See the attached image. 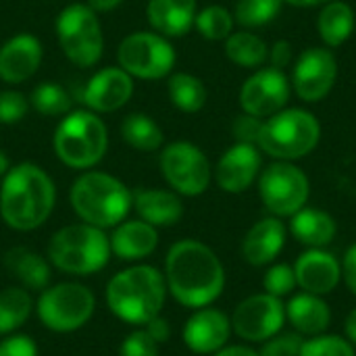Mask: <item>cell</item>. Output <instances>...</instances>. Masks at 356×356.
I'll return each instance as SVG.
<instances>
[{
    "instance_id": "6da1fadb",
    "label": "cell",
    "mask_w": 356,
    "mask_h": 356,
    "mask_svg": "<svg viewBox=\"0 0 356 356\" xmlns=\"http://www.w3.org/2000/svg\"><path fill=\"white\" fill-rule=\"evenodd\" d=\"M167 292L188 309L211 307L225 288V269L215 254L200 240L175 242L165 259Z\"/></svg>"
},
{
    "instance_id": "9a60e30c",
    "label": "cell",
    "mask_w": 356,
    "mask_h": 356,
    "mask_svg": "<svg viewBox=\"0 0 356 356\" xmlns=\"http://www.w3.org/2000/svg\"><path fill=\"white\" fill-rule=\"evenodd\" d=\"M292 94L290 77L273 67L257 69L240 88V106L242 113H248L259 119H267L277 111L286 108Z\"/></svg>"
},
{
    "instance_id": "f907efd6",
    "label": "cell",
    "mask_w": 356,
    "mask_h": 356,
    "mask_svg": "<svg viewBox=\"0 0 356 356\" xmlns=\"http://www.w3.org/2000/svg\"><path fill=\"white\" fill-rule=\"evenodd\" d=\"M8 169H10V161H8L6 152H4V150L0 148V177H4Z\"/></svg>"
},
{
    "instance_id": "ac0fdd59",
    "label": "cell",
    "mask_w": 356,
    "mask_h": 356,
    "mask_svg": "<svg viewBox=\"0 0 356 356\" xmlns=\"http://www.w3.org/2000/svg\"><path fill=\"white\" fill-rule=\"evenodd\" d=\"M232 332V319L223 311L202 307L186 321L184 344L196 355H215L227 346Z\"/></svg>"
},
{
    "instance_id": "f6af8a7d",
    "label": "cell",
    "mask_w": 356,
    "mask_h": 356,
    "mask_svg": "<svg viewBox=\"0 0 356 356\" xmlns=\"http://www.w3.org/2000/svg\"><path fill=\"white\" fill-rule=\"evenodd\" d=\"M144 330L152 336V340H154L156 344H163V342L169 340V321L163 319L161 315L154 317L152 321H148V323L144 325Z\"/></svg>"
},
{
    "instance_id": "83f0119b",
    "label": "cell",
    "mask_w": 356,
    "mask_h": 356,
    "mask_svg": "<svg viewBox=\"0 0 356 356\" xmlns=\"http://www.w3.org/2000/svg\"><path fill=\"white\" fill-rule=\"evenodd\" d=\"M356 15L344 0H332L321 6L317 17V31L327 48H340L355 33Z\"/></svg>"
},
{
    "instance_id": "e575fe53",
    "label": "cell",
    "mask_w": 356,
    "mask_h": 356,
    "mask_svg": "<svg viewBox=\"0 0 356 356\" xmlns=\"http://www.w3.org/2000/svg\"><path fill=\"white\" fill-rule=\"evenodd\" d=\"M284 0H238L234 8V19L244 29H254L271 23L280 10Z\"/></svg>"
},
{
    "instance_id": "2e32d148",
    "label": "cell",
    "mask_w": 356,
    "mask_h": 356,
    "mask_svg": "<svg viewBox=\"0 0 356 356\" xmlns=\"http://www.w3.org/2000/svg\"><path fill=\"white\" fill-rule=\"evenodd\" d=\"M134 96V77L121 67L96 71L79 92V100L92 113L106 115L123 108Z\"/></svg>"
},
{
    "instance_id": "d4e9b609",
    "label": "cell",
    "mask_w": 356,
    "mask_h": 356,
    "mask_svg": "<svg viewBox=\"0 0 356 356\" xmlns=\"http://www.w3.org/2000/svg\"><path fill=\"white\" fill-rule=\"evenodd\" d=\"M286 319L292 323V327L300 336L315 338V336H321L327 332V327L332 323V311H330L327 302L323 300V296L300 292L288 300Z\"/></svg>"
},
{
    "instance_id": "60d3db41",
    "label": "cell",
    "mask_w": 356,
    "mask_h": 356,
    "mask_svg": "<svg viewBox=\"0 0 356 356\" xmlns=\"http://www.w3.org/2000/svg\"><path fill=\"white\" fill-rule=\"evenodd\" d=\"M261 127H263V119L252 117L248 113H242L234 119L232 123V134L234 140L240 144H259V136H261Z\"/></svg>"
},
{
    "instance_id": "7c38bea8",
    "label": "cell",
    "mask_w": 356,
    "mask_h": 356,
    "mask_svg": "<svg viewBox=\"0 0 356 356\" xmlns=\"http://www.w3.org/2000/svg\"><path fill=\"white\" fill-rule=\"evenodd\" d=\"M259 194L273 217H292L307 207L311 181L307 173L290 161H275L259 175Z\"/></svg>"
},
{
    "instance_id": "4dcf8cb0",
    "label": "cell",
    "mask_w": 356,
    "mask_h": 356,
    "mask_svg": "<svg viewBox=\"0 0 356 356\" xmlns=\"http://www.w3.org/2000/svg\"><path fill=\"white\" fill-rule=\"evenodd\" d=\"M225 56L244 69H261L267 63L269 46L263 38L252 33L250 29L232 31L225 40Z\"/></svg>"
},
{
    "instance_id": "e0dca14e",
    "label": "cell",
    "mask_w": 356,
    "mask_h": 356,
    "mask_svg": "<svg viewBox=\"0 0 356 356\" xmlns=\"http://www.w3.org/2000/svg\"><path fill=\"white\" fill-rule=\"evenodd\" d=\"M261 167H263V159L259 146L234 142V146H229L221 154L213 171V177L223 192L242 194L259 179Z\"/></svg>"
},
{
    "instance_id": "d590c367",
    "label": "cell",
    "mask_w": 356,
    "mask_h": 356,
    "mask_svg": "<svg viewBox=\"0 0 356 356\" xmlns=\"http://www.w3.org/2000/svg\"><path fill=\"white\" fill-rule=\"evenodd\" d=\"M300 356H356V353L348 338L321 334L311 340H305Z\"/></svg>"
},
{
    "instance_id": "5b68a950",
    "label": "cell",
    "mask_w": 356,
    "mask_h": 356,
    "mask_svg": "<svg viewBox=\"0 0 356 356\" xmlns=\"http://www.w3.org/2000/svg\"><path fill=\"white\" fill-rule=\"evenodd\" d=\"M111 257V242L104 229L88 223H73L52 234L46 259L58 271L81 277L102 271Z\"/></svg>"
},
{
    "instance_id": "30bf717a",
    "label": "cell",
    "mask_w": 356,
    "mask_h": 356,
    "mask_svg": "<svg viewBox=\"0 0 356 356\" xmlns=\"http://www.w3.org/2000/svg\"><path fill=\"white\" fill-rule=\"evenodd\" d=\"M177 54L169 38L150 31H134L125 35L117 48L119 67L134 79H165L173 73Z\"/></svg>"
},
{
    "instance_id": "cb8c5ba5",
    "label": "cell",
    "mask_w": 356,
    "mask_h": 356,
    "mask_svg": "<svg viewBox=\"0 0 356 356\" xmlns=\"http://www.w3.org/2000/svg\"><path fill=\"white\" fill-rule=\"evenodd\" d=\"M198 0H148L146 19L150 27L165 38L186 35L196 21Z\"/></svg>"
},
{
    "instance_id": "8d00e7d4",
    "label": "cell",
    "mask_w": 356,
    "mask_h": 356,
    "mask_svg": "<svg viewBox=\"0 0 356 356\" xmlns=\"http://www.w3.org/2000/svg\"><path fill=\"white\" fill-rule=\"evenodd\" d=\"M263 286H265V292L275 296V298H284L288 294L294 292V288L298 286L296 284V273H294V267L286 265V263H277V265H271L265 273V280H263Z\"/></svg>"
},
{
    "instance_id": "5bb4252c",
    "label": "cell",
    "mask_w": 356,
    "mask_h": 356,
    "mask_svg": "<svg viewBox=\"0 0 356 356\" xmlns=\"http://www.w3.org/2000/svg\"><path fill=\"white\" fill-rule=\"evenodd\" d=\"M284 323L286 305L282 298H275L267 292L244 298L232 315L234 334L246 342H267L282 332Z\"/></svg>"
},
{
    "instance_id": "ba28073f",
    "label": "cell",
    "mask_w": 356,
    "mask_h": 356,
    "mask_svg": "<svg viewBox=\"0 0 356 356\" xmlns=\"http://www.w3.org/2000/svg\"><path fill=\"white\" fill-rule=\"evenodd\" d=\"M56 38L63 54L81 69L94 67L104 52L102 23L86 2L67 4L56 17Z\"/></svg>"
},
{
    "instance_id": "277c9868",
    "label": "cell",
    "mask_w": 356,
    "mask_h": 356,
    "mask_svg": "<svg viewBox=\"0 0 356 356\" xmlns=\"http://www.w3.org/2000/svg\"><path fill=\"white\" fill-rule=\"evenodd\" d=\"M71 209L81 223L113 229L134 209V192L115 175L106 171L88 169L71 186Z\"/></svg>"
},
{
    "instance_id": "1f68e13d",
    "label": "cell",
    "mask_w": 356,
    "mask_h": 356,
    "mask_svg": "<svg viewBox=\"0 0 356 356\" xmlns=\"http://www.w3.org/2000/svg\"><path fill=\"white\" fill-rule=\"evenodd\" d=\"M33 313L31 292L21 286H10L0 292V336H10L27 323Z\"/></svg>"
},
{
    "instance_id": "f35d334b",
    "label": "cell",
    "mask_w": 356,
    "mask_h": 356,
    "mask_svg": "<svg viewBox=\"0 0 356 356\" xmlns=\"http://www.w3.org/2000/svg\"><path fill=\"white\" fill-rule=\"evenodd\" d=\"M305 344V338L294 332V334H275L267 342H263L261 356H300Z\"/></svg>"
},
{
    "instance_id": "484cf974",
    "label": "cell",
    "mask_w": 356,
    "mask_h": 356,
    "mask_svg": "<svg viewBox=\"0 0 356 356\" xmlns=\"http://www.w3.org/2000/svg\"><path fill=\"white\" fill-rule=\"evenodd\" d=\"M50 261L31 248L15 246L4 254V269L29 292H42L50 286Z\"/></svg>"
},
{
    "instance_id": "4316f807",
    "label": "cell",
    "mask_w": 356,
    "mask_h": 356,
    "mask_svg": "<svg viewBox=\"0 0 356 356\" xmlns=\"http://www.w3.org/2000/svg\"><path fill=\"white\" fill-rule=\"evenodd\" d=\"M292 236L307 248H325L338 232L334 217L325 211L305 207L290 217Z\"/></svg>"
},
{
    "instance_id": "d6986e66",
    "label": "cell",
    "mask_w": 356,
    "mask_h": 356,
    "mask_svg": "<svg viewBox=\"0 0 356 356\" xmlns=\"http://www.w3.org/2000/svg\"><path fill=\"white\" fill-rule=\"evenodd\" d=\"M44 58L42 42L33 33H15L0 46V79L8 86L31 79Z\"/></svg>"
},
{
    "instance_id": "836d02e7",
    "label": "cell",
    "mask_w": 356,
    "mask_h": 356,
    "mask_svg": "<svg viewBox=\"0 0 356 356\" xmlns=\"http://www.w3.org/2000/svg\"><path fill=\"white\" fill-rule=\"evenodd\" d=\"M234 25H236L234 13L221 4H209L200 8L194 21V27L198 29V33L211 42H225L229 33L234 31Z\"/></svg>"
},
{
    "instance_id": "4fadbf2b",
    "label": "cell",
    "mask_w": 356,
    "mask_h": 356,
    "mask_svg": "<svg viewBox=\"0 0 356 356\" xmlns=\"http://www.w3.org/2000/svg\"><path fill=\"white\" fill-rule=\"evenodd\" d=\"M338 81V58L327 46H313L298 54L292 67V90L309 104L321 102Z\"/></svg>"
},
{
    "instance_id": "7dc6e473",
    "label": "cell",
    "mask_w": 356,
    "mask_h": 356,
    "mask_svg": "<svg viewBox=\"0 0 356 356\" xmlns=\"http://www.w3.org/2000/svg\"><path fill=\"white\" fill-rule=\"evenodd\" d=\"M213 356H261L257 350H252V348H248V346H225V348H221L219 353H215Z\"/></svg>"
},
{
    "instance_id": "8fae6325",
    "label": "cell",
    "mask_w": 356,
    "mask_h": 356,
    "mask_svg": "<svg viewBox=\"0 0 356 356\" xmlns=\"http://www.w3.org/2000/svg\"><path fill=\"white\" fill-rule=\"evenodd\" d=\"M159 169L163 179L179 196H200L213 181L209 156L192 142L177 140L161 148Z\"/></svg>"
},
{
    "instance_id": "3957f363",
    "label": "cell",
    "mask_w": 356,
    "mask_h": 356,
    "mask_svg": "<svg viewBox=\"0 0 356 356\" xmlns=\"http://www.w3.org/2000/svg\"><path fill=\"white\" fill-rule=\"evenodd\" d=\"M104 298L117 319L144 327L163 313L167 300L165 275L150 265H131L111 277Z\"/></svg>"
},
{
    "instance_id": "d6a6232c",
    "label": "cell",
    "mask_w": 356,
    "mask_h": 356,
    "mask_svg": "<svg viewBox=\"0 0 356 356\" xmlns=\"http://www.w3.org/2000/svg\"><path fill=\"white\" fill-rule=\"evenodd\" d=\"M27 98H29V106L44 117H65L67 113L73 111L71 94L67 92L65 86L56 81L38 83Z\"/></svg>"
},
{
    "instance_id": "c3c4849f",
    "label": "cell",
    "mask_w": 356,
    "mask_h": 356,
    "mask_svg": "<svg viewBox=\"0 0 356 356\" xmlns=\"http://www.w3.org/2000/svg\"><path fill=\"white\" fill-rule=\"evenodd\" d=\"M346 338H348V342L356 346V309L355 311H350L348 313V317H346Z\"/></svg>"
},
{
    "instance_id": "ee69618b",
    "label": "cell",
    "mask_w": 356,
    "mask_h": 356,
    "mask_svg": "<svg viewBox=\"0 0 356 356\" xmlns=\"http://www.w3.org/2000/svg\"><path fill=\"white\" fill-rule=\"evenodd\" d=\"M342 277L348 286V290L356 296V244H353L342 261Z\"/></svg>"
},
{
    "instance_id": "f1b7e54d",
    "label": "cell",
    "mask_w": 356,
    "mask_h": 356,
    "mask_svg": "<svg viewBox=\"0 0 356 356\" xmlns=\"http://www.w3.org/2000/svg\"><path fill=\"white\" fill-rule=\"evenodd\" d=\"M121 138L138 152H154L165 146V134L161 125L146 113H129L121 121Z\"/></svg>"
},
{
    "instance_id": "ab89813d",
    "label": "cell",
    "mask_w": 356,
    "mask_h": 356,
    "mask_svg": "<svg viewBox=\"0 0 356 356\" xmlns=\"http://www.w3.org/2000/svg\"><path fill=\"white\" fill-rule=\"evenodd\" d=\"M119 356H159V344L144 327H140L127 334L119 348Z\"/></svg>"
},
{
    "instance_id": "52a82bcc",
    "label": "cell",
    "mask_w": 356,
    "mask_h": 356,
    "mask_svg": "<svg viewBox=\"0 0 356 356\" xmlns=\"http://www.w3.org/2000/svg\"><path fill=\"white\" fill-rule=\"evenodd\" d=\"M321 140L319 119L305 108H282L263 119L259 150L275 161H298L311 154Z\"/></svg>"
},
{
    "instance_id": "7402d4cb",
    "label": "cell",
    "mask_w": 356,
    "mask_h": 356,
    "mask_svg": "<svg viewBox=\"0 0 356 356\" xmlns=\"http://www.w3.org/2000/svg\"><path fill=\"white\" fill-rule=\"evenodd\" d=\"M286 225L280 217H265L257 221L242 240V257L252 267L271 265L286 244Z\"/></svg>"
},
{
    "instance_id": "9c48e42d",
    "label": "cell",
    "mask_w": 356,
    "mask_h": 356,
    "mask_svg": "<svg viewBox=\"0 0 356 356\" xmlns=\"http://www.w3.org/2000/svg\"><path fill=\"white\" fill-rule=\"evenodd\" d=\"M96 311L94 292L77 282L48 286L35 300V313L42 325L56 334H73L88 325Z\"/></svg>"
},
{
    "instance_id": "603a6c76",
    "label": "cell",
    "mask_w": 356,
    "mask_h": 356,
    "mask_svg": "<svg viewBox=\"0 0 356 356\" xmlns=\"http://www.w3.org/2000/svg\"><path fill=\"white\" fill-rule=\"evenodd\" d=\"M134 211L138 219L159 227H171L184 217V200L173 190L138 188L134 190Z\"/></svg>"
},
{
    "instance_id": "bcb514c9",
    "label": "cell",
    "mask_w": 356,
    "mask_h": 356,
    "mask_svg": "<svg viewBox=\"0 0 356 356\" xmlns=\"http://www.w3.org/2000/svg\"><path fill=\"white\" fill-rule=\"evenodd\" d=\"M86 4L100 15V13H111L115 8H119L123 4V0H86Z\"/></svg>"
},
{
    "instance_id": "74e56055",
    "label": "cell",
    "mask_w": 356,
    "mask_h": 356,
    "mask_svg": "<svg viewBox=\"0 0 356 356\" xmlns=\"http://www.w3.org/2000/svg\"><path fill=\"white\" fill-rule=\"evenodd\" d=\"M29 98L17 90H2L0 92V123L15 125L21 123L29 113Z\"/></svg>"
},
{
    "instance_id": "7bdbcfd3",
    "label": "cell",
    "mask_w": 356,
    "mask_h": 356,
    "mask_svg": "<svg viewBox=\"0 0 356 356\" xmlns=\"http://www.w3.org/2000/svg\"><path fill=\"white\" fill-rule=\"evenodd\" d=\"M292 60H294V48L288 40H277L273 46H269V56H267L269 67L284 71L286 67L292 65Z\"/></svg>"
},
{
    "instance_id": "681fc988",
    "label": "cell",
    "mask_w": 356,
    "mask_h": 356,
    "mask_svg": "<svg viewBox=\"0 0 356 356\" xmlns=\"http://www.w3.org/2000/svg\"><path fill=\"white\" fill-rule=\"evenodd\" d=\"M286 4L298 6V8H313V6H323L332 0H284Z\"/></svg>"
},
{
    "instance_id": "ffe728a7",
    "label": "cell",
    "mask_w": 356,
    "mask_h": 356,
    "mask_svg": "<svg viewBox=\"0 0 356 356\" xmlns=\"http://www.w3.org/2000/svg\"><path fill=\"white\" fill-rule=\"evenodd\" d=\"M294 273L298 288L317 296L332 294L342 282L340 261L323 248H309L302 252L294 265Z\"/></svg>"
},
{
    "instance_id": "44dd1931",
    "label": "cell",
    "mask_w": 356,
    "mask_h": 356,
    "mask_svg": "<svg viewBox=\"0 0 356 356\" xmlns=\"http://www.w3.org/2000/svg\"><path fill=\"white\" fill-rule=\"evenodd\" d=\"M108 242H111V252L117 259L125 263H138L156 250L159 232L154 225L142 219H125L113 227Z\"/></svg>"
},
{
    "instance_id": "b9f144b4",
    "label": "cell",
    "mask_w": 356,
    "mask_h": 356,
    "mask_svg": "<svg viewBox=\"0 0 356 356\" xmlns=\"http://www.w3.org/2000/svg\"><path fill=\"white\" fill-rule=\"evenodd\" d=\"M0 356H38V346L25 334H10L0 342Z\"/></svg>"
},
{
    "instance_id": "f546056e",
    "label": "cell",
    "mask_w": 356,
    "mask_h": 356,
    "mask_svg": "<svg viewBox=\"0 0 356 356\" xmlns=\"http://www.w3.org/2000/svg\"><path fill=\"white\" fill-rule=\"evenodd\" d=\"M167 94L171 104L181 111V113H198L204 108L207 100H209V92L207 86L200 77L186 73V71H177L171 73L167 79Z\"/></svg>"
},
{
    "instance_id": "8992f818",
    "label": "cell",
    "mask_w": 356,
    "mask_h": 356,
    "mask_svg": "<svg viewBox=\"0 0 356 356\" xmlns=\"http://www.w3.org/2000/svg\"><path fill=\"white\" fill-rule=\"evenodd\" d=\"M54 154L75 171L94 169L108 150V129L98 113L77 108L67 113L52 136Z\"/></svg>"
},
{
    "instance_id": "7a4b0ae2",
    "label": "cell",
    "mask_w": 356,
    "mask_h": 356,
    "mask_svg": "<svg viewBox=\"0 0 356 356\" xmlns=\"http://www.w3.org/2000/svg\"><path fill=\"white\" fill-rule=\"evenodd\" d=\"M56 204L52 177L35 163L13 165L0 184V217L15 232L42 227Z\"/></svg>"
}]
</instances>
